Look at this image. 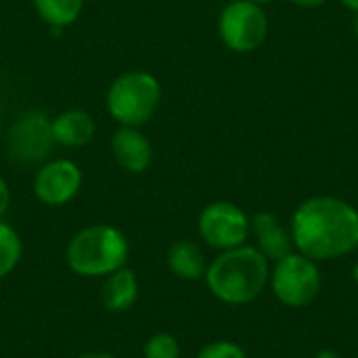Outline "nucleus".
Instances as JSON below:
<instances>
[{"label": "nucleus", "mask_w": 358, "mask_h": 358, "mask_svg": "<svg viewBox=\"0 0 358 358\" xmlns=\"http://www.w3.org/2000/svg\"><path fill=\"white\" fill-rule=\"evenodd\" d=\"M23 256V243L19 233L0 218V279L8 277Z\"/></svg>", "instance_id": "dca6fc26"}, {"label": "nucleus", "mask_w": 358, "mask_h": 358, "mask_svg": "<svg viewBox=\"0 0 358 358\" xmlns=\"http://www.w3.org/2000/svg\"><path fill=\"white\" fill-rule=\"evenodd\" d=\"M315 358H342L336 350H331V348H325V350H321V352H317V357Z\"/></svg>", "instance_id": "4be33fe9"}, {"label": "nucleus", "mask_w": 358, "mask_h": 358, "mask_svg": "<svg viewBox=\"0 0 358 358\" xmlns=\"http://www.w3.org/2000/svg\"><path fill=\"white\" fill-rule=\"evenodd\" d=\"M197 231L203 243L224 252L245 245L250 237V218L231 201H214L201 210L197 218Z\"/></svg>", "instance_id": "6e6552de"}, {"label": "nucleus", "mask_w": 358, "mask_h": 358, "mask_svg": "<svg viewBox=\"0 0 358 358\" xmlns=\"http://www.w3.org/2000/svg\"><path fill=\"white\" fill-rule=\"evenodd\" d=\"M268 283L275 298L289 306L302 308L308 306L321 292V271L315 260L300 252H292L285 258L277 260Z\"/></svg>", "instance_id": "39448f33"}, {"label": "nucleus", "mask_w": 358, "mask_h": 358, "mask_svg": "<svg viewBox=\"0 0 358 358\" xmlns=\"http://www.w3.org/2000/svg\"><path fill=\"white\" fill-rule=\"evenodd\" d=\"M8 208H10V189H8L6 180L0 176V218H4Z\"/></svg>", "instance_id": "6ab92c4d"}, {"label": "nucleus", "mask_w": 358, "mask_h": 358, "mask_svg": "<svg viewBox=\"0 0 358 358\" xmlns=\"http://www.w3.org/2000/svg\"><path fill=\"white\" fill-rule=\"evenodd\" d=\"M252 2H258V4H262V2H271V0H252Z\"/></svg>", "instance_id": "a878e982"}, {"label": "nucleus", "mask_w": 358, "mask_h": 358, "mask_svg": "<svg viewBox=\"0 0 358 358\" xmlns=\"http://www.w3.org/2000/svg\"><path fill=\"white\" fill-rule=\"evenodd\" d=\"M294 4L302 6V8H317V6H323L325 0H292Z\"/></svg>", "instance_id": "412c9836"}, {"label": "nucleus", "mask_w": 358, "mask_h": 358, "mask_svg": "<svg viewBox=\"0 0 358 358\" xmlns=\"http://www.w3.org/2000/svg\"><path fill=\"white\" fill-rule=\"evenodd\" d=\"M0 128H2V120H0Z\"/></svg>", "instance_id": "bb28decb"}, {"label": "nucleus", "mask_w": 358, "mask_h": 358, "mask_svg": "<svg viewBox=\"0 0 358 358\" xmlns=\"http://www.w3.org/2000/svg\"><path fill=\"white\" fill-rule=\"evenodd\" d=\"M355 281H357V285H358V262H357V266H355Z\"/></svg>", "instance_id": "393cba45"}, {"label": "nucleus", "mask_w": 358, "mask_h": 358, "mask_svg": "<svg viewBox=\"0 0 358 358\" xmlns=\"http://www.w3.org/2000/svg\"><path fill=\"white\" fill-rule=\"evenodd\" d=\"M195 358H248V355L239 344L229 340H218L206 344Z\"/></svg>", "instance_id": "a211bd4d"}, {"label": "nucleus", "mask_w": 358, "mask_h": 358, "mask_svg": "<svg viewBox=\"0 0 358 358\" xmlns=\"http://www.w3.org/2000/svg\"><path fill=\"white\" fill-rule=\"evenodd\" d=\"M138 300V279L134 271L128 266L117 268L115 273L103 277L101 283V304L109 313H126L130 310Z\"/></svg>", "instance_id": "ddd939ff"}, {"label": "nucleus", "mask_w": 358, "mask_h": 358, "mask_svg": "<svg viewBox=\"0 0 358 358\" xmlns=\"http://www.w3.org/2000/svg\"><path fill=\"white\" fill-rule=\"evenodd\" d=\"M250 235H254L256 248L266 260L277 262L294 252L292 231H287L271 212H258L250 218Z\"/></svg>", "instance_id": "9b49d317"}, {"label": "nucleus", "mask_w": 358, "mask_h": 358, "mask_svg": "<svg viewBox=\"0 0 358 358\" xmlns=\"http://www.w3.org/2000/svg\"><path fill=\"white\" fill-rule=\"evenodd\" d=\"M31 2L38 17L55 29H63L76 23L84 8V0H31Z\"/></svg>", "instance_id": "2eb2a0df"}, {"label": "nucleus", "mask_w": 358, "mask_h": 358, "mask_svg": "<svg viewBox=\"0 0 358 358\" xmlns=\"http://www.w3.org/2000/svg\"><path fill=\"white\" fill-rule=\"evenodd\" d=\"M145 358H180V344L172 334H155L143 346Z\"/></svg>", "instance_id": "f3484780"}, {"label": "nucleus", "mask_w": 358, "mask_h": 358, "mask_svg": "<svg viewBox=\"0 0 358 358\" xmlns=\"http://www.w3.org/2000/svg\"><path fill=\"white\" fill-rule=\"evenodd\" d=\"M218 34L233 52H252L262 46L268 34L266 13L258 2L233 0L218 17Z\"/></svg>", "instance_id": "0eeeda50"}, {"label": "nucleus", "mask_w": 358, "mask_h": 358, "mask_svg": "<svg viewBox=\"0 0 358 358\" xmlns=\"http://www.w3.org/2000/svg\"><path fill=\"white\" fill-rule=\"evenodd\" d=\"M84 174L71 159H46L34 176V195L40 203L61 208L73 201L82 189Z\"/></svg>", "instance_id": "1a4fd4ad"}, {"label": "nucleus", "mask_w": 358, "mask_h": 358, "mask_svg": "<svg viewBox=\"0 0 358 358\" xmlns=\"http://www.w3.org/2000/svg\"><path fill=\"white\" fill-rule=\"evenodd\" d=\"M294 248L315 262L358 250V212L344 199L319 195L298 206L292 218Z\"/></svg>", "instance_id": "f257e3e1"}, {"label": "nucleus", "mask_w": 358, "mask_h": 358, "mask_svg": "<svg viewBox=\"0 0 358 358\" xmlns=\"http://www.w3.org/2000/svg\"><path fill=\"white\" fill-rule=\"evenodd\" d=\"M342 4H344L346 8H350V10L358 13V0H342Z\"/></svg>", "instance_id": "5701e85b"}, {"label": "nucleus", "mask_w": 358, "mask_h": 358, "mask_svg": "<svg viewBox=\"0 0 358 358\" xmlns=\"http://www.w3.org/2000/svg\"><path fill=\"white\" fill-rule=\"evenodd\" d=\"M271 266L258 248L239 245L220 252L206 271V285L210 294L231 306L254 302L268 285Z\"/></svg>", "instance_id": "f03ea898"}, {"label": "nucleus", "mask_w": 358, "mask_h": 358, "mask_svg": "<svg viewBox=\"0 0 358 358\" xmlns=\"http://www.w3.org/2000/svg\"><path fill=\"white\" fill-rule=\"evenodd\" d=\"M352 27H355V36L358 38V15L355 17V23H352Z\"/></svg>", "instance_id": "b1692460"}, {"label": "nucleus", "mask_w": 358, "mask_h": 358, "mask_svg": "<svg viewBox=\"0 0 358 358\" xmlns=\"http://www.w3.org/2000/svg\"><path fill=\"white\" fill-rule=\"evenodd\" d=\"M111 153L117 166L130 174H143L153 162V145L141 128L120 126L111 136Z\"/></svg>", "instance_id": "9d476101"}, {"label": "nucleus", "mask_w": 358, "mask_h": 358, "mask_svg": "<svg viewBox=\"0 0 358 358\" xmlns=\"http://www.w3.org/2000/svg\"><path fill=\"white\" fill-rule=\"evenodd\" d=\"M159 101L162 84L145 69L124 71L107 90V111L120 126L141 128L149 124L159 107Z\"/></svg>", "instance_id": "20e7f679"}, {"label": "nucleus", "mask_w": 358, "mask_h": 358, "mask_svg": "<svg viewBox=\"0 0 358 358\" xmlns=\"http://www.w3.org/2000/svg\"><path fill=\"white\" fill-rule=\"evenodd\" d=\"M50 126H52L55 143L61 147H69V149H78V147L88 145L94 136V130H96L92 115L88 111H82V109L61 111L59 115H55L50 120Z\"/></svg>", "instance_id": "f8f14e48"}, {"label": "nucleus", "mask_w": 358, "mask_h": 358, "mask_svg": "<svg viewBox=\"0 0 358 358\" xmlns=\"http://www.w3.org/2000/svg\"><path fill=\"white\" fill-rule=\"evenodd\" d=\"M130 258L126 235L111 224L80 229L67 243L65 260L71 273L84 279H101L124 268Z\"/></svg>", "instance_id": "7ed1b4c3"}, {"label": "nucleus", "mask_w": 358, "mask_h": 358, "mask_svg": "<svg viewBox=\"0 0 358 358\" xmlns=\"http://www.w3.org/2000/svg\"><path fill=\"white\" fill-rule=\"evenodd\" d=\"M78 358H115L111 352H107V350H86V352H82Z\"/></svg>", "instance_id": "aec40b11"}, {"label": "nucleus", "mask_w": 358, "mask_h": 358, "mask_svg": "<svg viewBox=\"0 0 358 358\" xmlns=\"http://www.w3.org/2000/svg\"><path fill=\"white\" fill-rule=\"evenodd\" d=\"M166 264L168 271L182 281H199L206 277L208 271V260L203 250L189 239H180L170 245L166 254Z\"/></svg>", "instance_id": "4468645a"}, {"label": "nucleus", "mask_w": 358, "mask_h": 358, "mask_svg": "<svg viewBox=\"0 0 358 358\" xmlns=\"http://www.w3.org/2000/svg\"><path fill=\"white\" fill-rule=\"evenodd\" d=\"M55 145L50 117L40 109L19 113L6 134V153L21 166H42Z\"/></svg>", "instance_id": "423d86ee"}]
</instances>
